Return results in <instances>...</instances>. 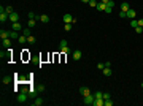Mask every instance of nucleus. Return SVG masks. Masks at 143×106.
I'll list each match as a JSON object with an SVG mask.
<instances>
[{"mask_svg": "<svg viewBox=\"0 0 143 106\" xmlns=\"http://www.w3.org/2000/svg\"><path fill=\"white\" fill-rule=\"evenodd\" d=\"M10 21H11V24L13 22H19V13H11V14H10Z\"/></svg>", "mask_w": 143, "mask_h": 106, "instance_id": "obj_7", "label": "nucleus"}, {"mask_svg": "<svg viewBox=\"0 0 143 106\" xmlns=\"http://www.w3.org/2000/svg\"><path fill=\"white\" fill-rule=\"evenodd\" d=\"M5 11L8 13V14H11V13H14V10H13V6H11V5H8V6H5Z\"/></svg>", "mask_w": 143, "mask_h": 106, "instance_id": "obj_24", "label": "nucleus"}, {"mask_svg": "<svg viewBox=\"0 0 143 106\" xmlns=\"http://www.w3.org/2000/svg\"><path fill=\"white\" fill-rule=\"evenodd\" d=\"M59 49H60V52H62V54H67V56H68V54L72 52V51H70V48H68V46H62V48H59Z\"/></svg>", "mask_w": 143, "mask_h": 106, "instance_id": "obj_15", "label": "nucleus"}, {"mask_svg": "<svg viewBox=\"0 0 143 106\" xmlns=\"http://www.w3.org/2000/svg\"><path fill=\"white\" fill-rule=\"evenodd\" d=\"M95 98H103V92H94Z\"/></svg>", "mask_w": 143, "mask_h": 106, "instance_id": "obj_28", "label": "nucleus"}, {"mask_svg": "<svg viewBox=\"0 0 143 106\" xmlns=\"http://www.w3.org/2000/svg\"><path fill=\"white\" fill-rule=\"evenodd\" d=\"M18 43H19V44L27 43V36H25V35H19V38H18Z\"/></svg>", "mask_w": 143, "mask_h": 106, "instance_id": "obj_17", "label": "nucleus"}, {"mask_svg": "<svg viewBox=\"0 0 143 106\" xmlns=\"http://www.w3.org/2000/svg\"><path fill=\"white\" fill-rule=\"evenodd\" d=\"M142 87H143V82H142Z\"/></svg>", "mask_w": 143, "mask_h": 106, "instance_id": "obj_40", "label": "nucleus"}, {"mask_svg": "<svg viewBox=\"0 0 143 106\" xmlns=\"http://www.w3.org/2000/svg\"><path fill=\"white\" fill-rule=\"evenodd\" d=\"M45 101H43V98H40V97H37V98H33V101H32V105L33 106H41Z\"/></svg>", "mask_w": 143, "mask_h": 106, "instance_id": "obj_10", "label": "nucleus"}, {"mask_svg": "<svg viewBox=\"0 0 143 106\" xmlns=\"http://www.w3.org/2000/svg\"><path fill=\"white\" fill-rule=\"evenodd\" d=\"M105 106H113V101H111V98L105 100Z\"/></svg>", "mask_w": 143, "mask_h": 106, "instance_id": "obj_34", "label": "nucleus"}, {"mask_svg": "<svg viewBox=\"0 0 143 106\" xmlns=\"http://www.w3.org/2000/svg\"><path fill=\"white\" fill-rule=\"evenodd\" d=\"M102 73H103V76H111V74H113V71H111L110 67H103Z\"/></svg>", "mask_w": 143, "mask_h": 106, "instance_id": "obj_12", "label": "nucleus"}, {"mask_svg": "<svg viewBox=\"0 0 143 106\" xmlns=\"http://www.w3.org/2000/svg\"><path fill=\"white\" fill-rule=\"evenodd\" d=\"M10 38H19L18 32H16V30H11V32H10Z\"/></svg>", "mask_w": 143, "mask_h": 106, "instance_id": "obj_26", "label": "nucleus"}, {"mask_svg": "<svg viewBox=\"0 0 143 106\" xmlns=\"http://www.w3.org/2000/svg\"><path fill=\"white\" fill-rule=\"evenodd\" d=\"M108 98H111L110 94H107V92H103V100H108Z\"/></svg>", "mask_w": 143, "mask_h": 106, "instance_id": "obj_36", "label": "nucleus"}, {"mask_svg": "<svg viewBox=\"0 0 143 106\" xmlns=\"http://www.w3.org/2000/svg\"><path fill=\"white\" fill-rule=\"evenodd\" d=\"M62 19H64V24H75L76 22V19L73 18L70 13H65V14L62 16Z\"/></svg>", "mask_w": 143, "mask_h": 106, "instance_id": "obj_2", "label": "nucleus"}, {"mask_svg": "<svg viewBox=\"0 0 143 106\" xmlns=\"http://www.w3.org/2000/svg\"><path fill=\"white\" fill-rule=\"evenodd\" d=\"M37 21H40L43 24H48L49 22V16L48 14H37Z\"/></svg>", "mask_w": 143, "mask_h": 106, "instance_id": "obj_4", "label": "nucleus"}, {"mask_svg": "<svg viewBox=\"0 0 143 106\" xmlns=\"http://www.w3.org/2000/svg\"><path fill=\"white\" fill-rule=\"evenodd\" d=\"M121 11H123V13H127L129 10H131V5H129V3L127 2H123V3H121Z\"/></svg>", "mask_w": 143, "mask_h": 106, "instance_id": "obj_8", "label": "nucleus"}, {"mask_svg": "<svg viewBox=\"0 0 143 106\" xmlns=\"http://www.w3.org/2000/svg\"><path fill=\"white\" fill-rule=\"evenodd\" d=\"M2 46H3V48H10V46H11V38H5V40H2Z\"/></svg>", "mask_w": 143, "mask_h": 106, "instance_id": "obj_13", "label": "nucleus"}, {"mask_svg": "<svg viewBox=\"0 0 143 106\" xmlns=\"http://www.w3.org/2000/svg\"><path fill=\"white\" fill-rule=\"evenodd\" d=\"M80 94H81V95H83V97H86V95H89V94H91V90H89V87H86V86H83V87H81V89H80Z\"/></svg>", "mask_w": 143, "mask_h": 106, "instance_id": "obj_9", "label": "nucleus"}, {"mask_svg": "<svg viewBox=\"0 0 143 106\" xmlns=\"http://www.w3.org/2000/svg\"><path fill=\"white\" fill-rule=\"evenodd\" d=\"M0 36H2V40H5V38H10V32H6V30H0Z\"/></svg>", "mask_w": 143, "mask_h": 106, "instance_id": "obj_16", "label": "nucleus"}, {"mask_svg": "<svg viewBox=\"0 0 143 106\" xmlns=\"http://www.w3.org/2000/svg\"><path fill=\"white\" fill-rule=\"evenodd\" d=\"M126 18H129V19H135V18H137V11L131 8V10L126 13Z\"/></svg>", "mask_w": 143, "mask_h": 106, "instance_id": "obj_5", "label": "nucleus"}, {"mask_svg": "<svg viewBox=\"0 0 143 106\" xmlns=\"http://www.w3.org/2000/svg\"><path fill=\"white\" fill-rule=\"evenodd\" d=\"M102 3H105V5H108V6H111V8H115V2L113 0H100Z\"/></svg>", "mask_w": 143, "mask_h": 106, "instance_id": "obj_18", "label": "nucleus"}, {"mask_svg": "<svg viewBox=\"0 0 143 106\" xmlns=\"http://www.w3.org/2000/svg\"><path fill=\"white\" fill-rule=\"evenodd\" d=\"M11 29H13V30H16V32H19V30H22V25H21L19 22H13Z\"/></svg>", "mask_w": 143, "mask_h": 106, "instance_id": "obj_14", "label": "nucleus"}, {"mask_svg": "<svg viewBox=\"0 0 143 106\" xmlns=\"http://www.w3.org/2000/svg\"><path fill=\"white\" fill-rule=\"evenodd\" d=\"M137 25H138V21H137V19H131V27H132V29H135Z\"/></svg>", "mask_w": 143, "mask_h": 106, "instance_id": "obj_25", "label": "nucleus"}, {"mask_svg": "<svg viewBox=\"0 0 143 106\" xmlns=\"http://www.w3.org/2000/svg\"><path fill=\"white\" fill-rule=\"evenodd\" d=\"M83 103L84 105H94V100H95V97H94V94H89V95H86V97H83Z\"/></svg>", "mask_w": 143, "mask_h": 106, "instance_id": "obj_3", "label": "nucleus"}, {"mask_svg": "<svg viewBox=\"0 0 143 106\" xmlns=\"http://www.w3.org/2000/svg\"><path fill=\"white\" fill-rule=\"evenodd\" d=\"M89 5L92 6V8H97V5H99V3L95 2V0H91V2H89Z\"/></svg>", "mask_w": 143, "mask_h": 106, "instance_id": "obj_32", "label": "nucleus"}, {"mask_svg": "<svg viewBox=\"0 0 143 106\" xmlns=\"http://www.w3.org/2000/svg\"><path fill=\"white\" fill-rule=\"evenodd\" d=\"M92 106H105V100L103 98H95Z\"/></svg>", "mask_w": 143, "mask_h": 106, "instance_id": "obj_11", "label": "nucleus"}, {"mask_svg": "<svg viewBox=\"0 0 143 106\" xmlns=\"http://www.w3.org/2000/svg\"><path fill=\"white\" fill-rule=\"evenodd\" d=\"M29 98H30L29 94H25V92H19L18 97H16V101H18V103H25Z\"/></svg>", "mask_w": 143, "mask_h": 106, "instance_id": "obj_1", "label": "nucleus"}, {"mask_svg": "<svg viewBox=\"0 0 143 106\" xmlns=\"http://www.w3.org/2000/svg\"><path fill=\"white\" fill-rule=\"evenodd\" d=\"M64 30H65V32H70V30H72V24H65V25H64Z\"/></svg>", "mask_w": 143, "mask_h": 106, "instance_id": "obj_30", "label": "nucleus"}, {"mask_svg": "<svg viewBox=\"0 0 143 106\" xmlns=\"http://www.w3.org/2000/svg\"><path fill=\"white\" fill-rule=\"evenodd\" d=\"M73 60H80V59L81 57H83V52H81V51L80 49H76V51H73Z\"/></svg>", "mask_w": 143, "mask_h": 106, "instance_id": "obj_6", "label": "nucleus"}, {"mask_svg": "<svg viewBox=\"0 0 143 106\" xmlns=\"http://www.w3.org/2000/svg\"><path fill=\"white\" fill-rule=\"evenodd\" d=\"M22 35H25V36H30L32 33H30V27H24L22 29Z\"/></svg>", "mask_w": 143, "mask_h": 106, "instance_id": "obj_20", "label": "nucleus"}, {"mask_svg": "<svg viewBox=\"0 0 143 106\" xmlns=\"http://www.w3.org/2000/svg\"><path fill=\"white\" fill-rule=\"evenodd\" d=\"M35 41H37V38L33 36V35H30V36H27V43H29V44H35Z\"/></svg>", "mask_w": 143, "mask_h": 106, "instance_id": "obj_19", "label": "nucleus"}, {"mask_svg": "<svg viewBox=\"0 0 143 106\" xmlns=\"http://www.w3.org/2000/svg\"><path fill=\"white\" fill-rule=\"evenodd\" d=\"M138 21V25H140V27H143V18L142 19H137Z\"/></svg>", "mask_w": 143, "mask_h": 106, "instance_id": "obj_38", "label": "nucleus"}, {"mask_svg": "<svg viewBox=\"0 0 143 106\" xmlns=\"http://www.w3.org/2000/svg\"><path fill=\"white\" fill-rule=\"evenodd\" d=\"M35 24H37V19H29V24L27 25L32 29V27H35Z\"/></svg>", "mask_w": 143, "mask_h": 106, "instance_id": "obj_22", "label": "nucleus"}, {"mask_svg": "<svg viewBox=\"0 0 143 106\" xmlns=\"http://www.w3.org/2000/svg\"><path fill=\"white\" fill-rule=\"evenodd\" d=\"M27 18H29V19H37V14L30 11V13H27Z\"/></svg>", "mask_w": 143, "mask_h": 106, "instance_id": "obj_27", "label": "nucleus"}, {"mask_svg": "<svg viewBox=\"0 0 143 106\" xmlns=\"http://www.w3.org/2000/svg\"><path fill=\"white\" fill-rule=\"evenodd\" d=\"M81 2H83V3H89L91 0H81Z\"/></svg>", "mask_w": 143, "mask_h": 106, "instance_id": "obj_39", "label": "nucleus"}, {"mask_svg": "<svg viewBox=\"0 0 143 106\" xmlns=\"http://www.w3.org/2000/svg\"><path fill=\"white\" fill-rule=\"evenodd\" d=\"M10 82H11L10 76H3V78H2V84H10Z\"/></svg>", "mask_w": 143, "mask_h": 106, "instance_id": "obj_21", "label": "nucleus"}, {"mask_svg": "<svg viewBox=\"0 0 143 106\" xmlns=\"http://www.w3.org/2000/svg\"><path fill=\"white\" fill-rule=\"evenodd\" d=\"M37 90L40 92V94H41V92H45V86H38V87H37Z\"/></svg>", "mask_w": 143, "mask_h": 106, "instance_id": "obj_35", "label": "nucleus"}, {"mask_svg": "<svg viewBox=\"0 0 143 106\" xmlns=\"http://www.w3.org/2000/svg\"><path fill=\"white\" fill-rule=\"evenodd\" d=\"M105 13H107V14H110V13H113V8H111V6H105Z\"/></svg>", "mask_w": 143, "mask_h": 106, "instance_id": "obj_31", "label": "nucleus"}, {"mask_svg": "<svg viewBox=\"0 0 143 106\" xmlns=\"http://www.w3.org/2000/svg\"><path fill=\"white\" fill-rule=\"evenodd\" d=\"M135 33H138V35H140V33H143V27L137 25V27H135Z\"/></svg>", "mask_w": 143, "mask_h": 106, "instance_id": "obj_29", "label": "nucleus"}, {"mask_svg": "<svg viewBox=\"0 0 143 106\" xmlns=\"http://www.w3.org/2000/svg\"><path fill=\"white\" fill-rule=\"evenodd\" d=\"M62 46H68L65 40H60V41H59V48H62Z\"/></svg>", "mask_w": 143, "mask_h": 106, "instance_id": "obj_33", "label": "nucleus"}, {"mask_svg": "<svg viewBox=\"0 0 143 106\" xmlns=\"http://www.w3.org/2000/svg\"><path fill=\"white\" fill-rule=\"evenodd\" d=\"M103 67H105V63H97V68L99 70H103Z\"/></svg>", "mask_w": 143, "mask_h": 106, "instance_id": "obj_37", "label": "nucleus"}, {"mask_svg": "<svg viewBox=\"0 0 143 106\" xmlns=\"http://www.w3.org/2000/svg\"><path fill=\"white\" fill-rule=\"evenodd\" d=\"M105 6H107L105 3H102V2H100V3L97 5V10H99V11H105Z\"/></svg>", "mask_w": 143, "mask_h": 106, "instance_id": "obj_23", "label": "nucleus"}]
</instances>
